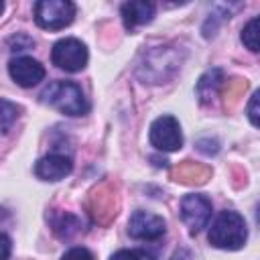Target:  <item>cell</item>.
I'll use <instances>...</instances> for the list:
<instances>
[{
	"label": "cell",
	"instance_id": "6da1fadb",
	"mask_svg": "<svg viewBox=\"0 0 260 260\" xmlns=\"http://www.w3.org/2000/svg\"><path fill=\"white\" fill-rule=\"evenodd\" d=\"M41 102L59 110L65 116H83L89 112L87 98L83 95L81 87L73 81H51L41 91Z\"/></svg>",
	"mask_w": 260,
	"mask_h": 260
},
{
	"label": "cell",
	"instance_id": "7a4b0ae2",
	"mask_svg": "<svg viewBox=\"0 0 260 260\" xmlns=\"http://www.w3.org/2000/svg\"><path fill=\"white\" fill-rule=\"evenodd\" d=\"M207 238L209 244L219 250H240L248 238L246 219L234 209H223L213 219Z\"/></svg>",
	"mask_w": 260,
	"mask_h": 260
},
{
	"label": "cell",
	"instance_id": "3957f363",
	"mask_svg": "<svg viewBox=\"0 0 260 260\" xmlns=\"http://www.w3.org/2000/svg\"><path fill=\"white\" fill-rule=\"evenodd\" d=\"M75 4L69 0H39L35 4V22L47 30H59L71 24Z\"/></svg>",
	"mask_w": 260,
	"mask_h": 260
},
{
	"label": "cell",
	"instance_id": "277c9868",
	"mask_svg": "<svg viewBox=\"0 0 260 260\" xmlns=\"http://www.w3.org/2000/svg\"><path fill=\"white\" fill-rule=\"evenodd\" d=\"M51 61L67 73H77L87 65V49L79 39H61L53 45Z\"/></svg>",
	"mask_w": 260,
	"mask_h": 260
},
{
	"label": "cell",
	"instance_id": "5b68a950",
	"mask_svg": "<svg viewBox=\"0 0 260 260\" xmlns=\"http://www.w3.org/2000/svg\"><path fill=\"white\" fill-rule=\"evenodd\" d=\"M150 144L160 150V152H173L183 146V134H181V124L175 116H158L150 124L148 132Z\"/></svg>",
	"mask_w": 260,
	"mask_h": 260
},
{
	"label": "cell",
	"instance_id": "8992f818",
	"mask_svg": "<svg viewBox=\"0 0 260 260\" xmlns=\"http://www.w3.org/2000/svg\"><path fill=\"white\" fill-rule=\"evenodd\" d=\"M179 211H181V219L187 225L189 234H197L207 225L211 217V201L205 195L191 193L181 199Z\"/></svg>",
	"mask_w": 260,
	"mask_h": 260
},
{
	"label": "cell",
	"instance_id": "52a82bcc",
	"mask_svg": "<svg viewBox=\"0 0 260 260\" xmlns=\"http://www.w3.org/2000/svg\"><path fill=\"white\" fill-rule=\"evenodd\" d=\"M167 223L160 215L150 213V211H134L128 219V234L136 240H158L165 236Z\"/></svg>",
	"mask_w": 260,
	"mask_h": 260
},
{
	"label": "cell",
	"instance_id": "ba28073f",
	"mask_svg": "<svg viewBox=\"0 0 260 260\" xmlns=\"http://www.w3.org/2000/svg\"><path fill=\"white\" fill-rule=\"evenodd\" d=\"M8 73H10L12 81H16L20 87H32L45 79V67L37 59L26 57V55L10 59Z\"/></svg>",
	"mask_w": 260,
	"mask_h": 260
},
{
	"label": "cell",
	"instance_id": "9c48e42d",
	"mask_svg": "<svg viewBox=\"0 0 260 260\" xmlns=\"http://www.w3.org/2000/svg\"><path fill=\"white\" fill-rule=\"evenodd\" d=\"M71 171H73V160L59 152L47 154V156L39 158L35 165V175L43 181H61Z\"/></svg>",
	"mask_w": 260,
	"mask_h": 260
},
{
	"label": "cell",
	"instance_id": "30bf717a",
	"mask_svg": "<svg viewBox=\"0 0 260 260\" xmlns=\"http://www.w3.org/2000/svg\"><path fill=\"white\" fill-rule=\"evenodd\" d=\"M122 14V22L128 30H134L136 26L148 24L154 16V4L146 2V0H132V2H124L120 8Z\"/></svg>",
	"mask_w": 260,
	"mask_h": 260
},
{
	"label": "cell",
	"instance_id": "8fae6325",
	"mask_svg": "<svg viewBox=\"0 0 260 260\" xmlns=\"http://www.w3.org/2000/svg\"><path fill=\"white\" fill-rule=\"evenodd\" d=\"M221 85H223V71L219 67H213L199 77V81L195 85V93L201 104H209L219 93Z\"/></svg>",
	"mask_w": 260,
	"mask_h": 260
},
{
	"label": "cell",
	"instance_id": "7c38bea8",
	"mask_svg": "<svg viewBox=\"0 0 260 260\" xmlns=\"http://www.w3.org/2000/svg\"><path fill=\"white\" fill-rule=\"evenodd\" d=\"M244 47L252 53H260V16H254L252 20H248L242 28L240 35Z\"/></svg>",
	"mask_w": 260,
	"mask_h": 260
},
{
	"label": "cell",
	"instance_id": "4fadbf2b",
	"mask_svg": "<svg viewBox=\"0 0 260 260\" xmlns=\"http://www.w3.org/2000/svg\"><path fill=\"white\" fill-rule=\"evenodd\" d=\"M79 228H81L79 219L75 215H71V213H61L59 219H53V230L61 238H71L73 234L79 232Z\"/></svg>",
	"mask_w": 260,
	"mask_h": 260
},
{
	"label": "cell",
	"instance_id": "5bb4252c",
	"mask_svg": "<svg viewBox=\"0 0 260 260\" xmlns=\"http://www.w3.org/2000/svg\"><path fill=\"white\" fill-rule=\"evenodd\" d=\"M2 134H8L10 132V128H12V124L16 122V118H18V108L12 104V102H8V100H2Z\"/></svg>",
	"mask_w": 260,
	"mask_h": 260
},
{
	"label": "cell",
	"instance_id": "9a60e30c",
	"mask_svg": "<svg viewBox=\"0 0 260 260\" xmlns=\"http://www.w3.org/2000/svg\"><path fill=\"white\" fill-rule=\"evenodd\" d=\"M246 114H248V120H250L256 128H260V89L254 91V95L250 98V104H248Z\"/></svg>",
	"mask_w": 260,
	"mask_h": 260
},
{
	"label": "cell",
	"instance_id": "2e32d148",
	"mask_svg": "<svg viewBox=\"0 0 260 260\" xmlns=\"http://www.w3.org/2000/svg\"><path fill=\"white\" fill-rule=\"evenodd\" d=\"M110 260H154V258L144 250H118L116 254H112Z\"/></svg>",
	"mask_w": 260,
	"mask_h": 260
},
{
	"label": "cell",
	"instance_id": "e0dca14e",
	"mask_svg": "<svg viewBox=\"0 0 260 260\" xmlns=\"http://www.w3.org/2000/svg\"><path fill=\"white\" fill-rule=\"evenodd\" d=\"M61 260H93V254L87 248H83V246H75V248L67 250L61 256Z\"/></svg>",
	"mask_w": 260,
	"mask_h": 260
},
{
	"label": "cell",
	"instance_id": "ac0fdd59",
	"mask_svg": "<svg viewBox=\"0 0 260 260\" xmlns=\"http://www.w3.org/2000/svg\"><path fill=\"white\" fill-rule=\"evenodd\" d=\"M2 248H4L2 260H8V258H10V238H8L6 234H2Z\"/></svg>",
	"mask_w": 260,
	"mask_h": 260
},
{
	"label": "cell",
	"instance_id": "d6986e66",
	"mask_svg": "<svg viewBox=\"0 0 260 260\" xmlns=\"http://www.w3.org/2000/svg\"><path fill=\"white\" fill-rule=\"evenodd\" d=\"M256 221H258V225H260V205L256 207Z\"/></svg>",
	"mask_w": 260,
	"mask_h": 260
}]
</instances>
